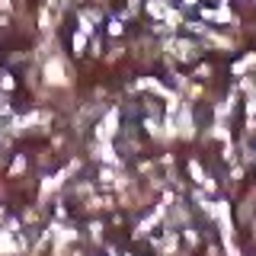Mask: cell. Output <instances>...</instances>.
Listing matches in <instances>:
<instances>
[{
    "mask_svg": "<svg viewBox=\"0 0 256 256\" xmlns=\"http://www.w3.org/2000/svg\"><path fill=\"white\" fill-rule=\"evenodd\" d=\"M45 80L52 86H68L70 84V68H64L61 58H52V61L45 64Z\"/></svg>",
    "mask_w": 256,
    "mask_h": 256,
    "instance_id": "obj_1",
    "label": "cell"
},
{
    "mask_svg": "<svg viewBox=\"0 0 256 256\" xmlns=\"http://www.w3.org/2000/svg\"><path fill=\"white\" fill-rule=\"evenodd\" d=\"M116 132H118V112L112 109L109 116L102 118L100 125H96V141H109V138H112V134H116Z\"/></svg>",
    "mask_w": 256,
    "mask_h": 256,
    "instance_id": "obj_2",
    "label": "cell"
},
{
    "mask_svg": "<svg viewBox=\"0 0 256 256\" xmlns=\"http://www.w3.org/2000/svg\"><path fill=\"white\" fill-rule=\"evenodd\" d=\"M96 160H102V164H118V157H116V150H112V144L109 141H100L96 144Z\"/></svg>",
    "mask_w": 256,
    "mask_h": 256,
    "instance_id": "obj_3",
    "label": "cell"
},
{
    "mask_svg": "<svg viewBox=\"0 0 256 256\" xmlns=\"http://www.w3.org/2000/svg\"><path fill=\"white\" fill-rule=\"evenodd\" d=\"M166 48H173V54H176V58H182V61H189L192 54H196V45H192V42H170Z\"/></svg>",
    "mask_w": 256,
    "mask_h": 256,
    "instance_id": "obj_4",
    "label": "cell"
},
{
    "mask_svg": "<svg viewBox=\"0 0 256 256\" xmlns=\"http://www.w3.org/2000/svg\"><path fill=\"white\" fill-rule=\"evenodd\" d=\"M253 64H256V54H250V58H244L240 64H234V74H244L246 68H253Z\"/></svg>",
    "mask_w": 256,
    "mask_h": 256,
    "instance_id": "obj_5",
    "label": "cell"
},
{
    "mask_svg": "<svg viewBox=\"0 0 256 256\" xmlns=\"http://www.w3.org/2000/svg\"><path fill=\"white\" fill-rule=\"evenodd\" d=\"M84 48H86V32H77V36H74V52L84 54Z\"/></svg>",
    "mask_w": 256,
    "mask_h": 256,
    "instance_id": "obj_6",
    "label": "cell"
},
{
    "mask_svg": "<svg viewBox=\"0 0 256 256\" xmlns=\"http://www.w3.org/2000/svg\"><path fill=\"white\" fill-rule=\"evenodd\" d=\"M150 13H154V16H166V4H164V0H150Z\"/></svg>",
    "mask_w": 256,
    "mask_h": 256,
    "instance_id": "obj_7",
    "label": "cell"
},
{
    "mask_svg": "<svg viewBox=\"0 0 256 256\" xmlns=\"http://www.w3.org/2000/svg\"><path fill=\"white\" fill-rule=\"evenodd\" d=\"M22 170H26V157H16V160H13V166H10V173H13V176H20Z\"/></svg>",
    "mask_w": 256,
    "mask_h": 256,
    "instance_id": "obj_8",
    "label": "cell"
},
{
    "mask_svg": "<svg viewBox=\"0 0 256 256\" xmlns=\"http://www.w3.org/2000/svg\"><path fill=\"white\" fill-rule=\"evenodd\" d=\"M90 234L93 240H102V224H90Z\"/></svg>",
    "mask_w": 256,
    "mask_h": 256,
    "instance_id": "obj_9",
    "label": "cell"
},
{
    "mask_svg": "<svg viewBox=\"0 0 256 256\" xmlns=\"http://www.w3.org/2000/svg\"><path fill=\"white\" fill-rule=\"evenodd\" d=\"M0 86H4V90H13V77H10V74H4V80H0Z\"/></svg>",
    "mask_w": 256,
    "mask_h": 256,
    "instance_id": "obj_10",
    "label": "cell"
},
{
    "mask_svg": "<svg viewBox=\"0 0 256 256\" xmlns=\"http://www.w3.org/2000/svg\"><path fill=\"white\" fill-rule=\"evenodd\" d=\"M100 180H102V182H112L116 176H112V170H102V173H100Z\"/></svg>",
    "mask_w": 256,
    "mask_h": 256,
    "instance_id": "obj_11",
    "label": "cell"
},
{
    "mask_svg": "<svg viewBox=\"0 0 256 256\" xmlns=\"http://www.w3.org/2000/svg\"><path fill=\"white\" fill-rule=\"evenodd\" d=\"M0 221H4V208H0Z\"/></svg>",
    "mask_w": 256,
    "mask_h": 256,
    "instance_id": "obj_12",
    "label": "cell"
}]
</instances>
